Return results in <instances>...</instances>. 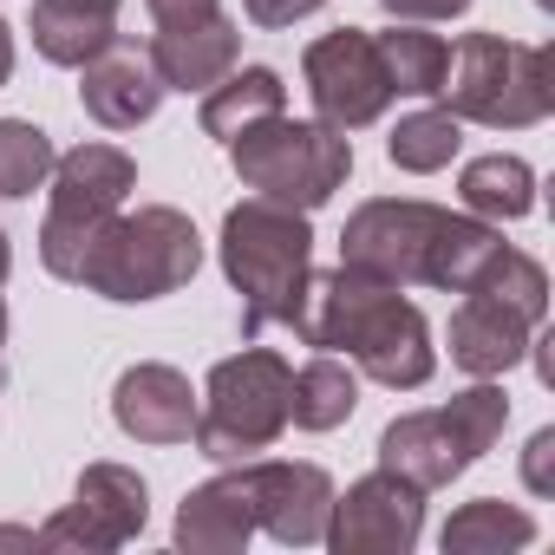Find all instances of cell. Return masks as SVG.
Returning a JSON list of instances; mask_svg holds the SVG:
<instances>
[{
  "label": "cell",
  "instance_id": "1",
  "mask_svg": "<svg viewBox=\"0 0 555 555\" xmlns=\"http://www.w3.org/2000/svg\"><path fill=\"white\" fill-rule=\"evenodd\" d=\"M288 327H295V340H308L321 353H347L353 373H366L392 392H418L438 373L431 321L405 301V288L379 282V274H360L347 261L327 274L308 268Z\"/></svg>",
  "mask_w": 555,
  "mask_h": 555
},
{
  "label": "cell",
  "instance_id": "2",
  "mask_svg": "<svg viewBox=\"0 0 555 555\" xmlns=\"http://www.w3.org/2000/svg\"><path fill=\"white\" fill-rule=\"evenodd\" d=\"M503 248V229L483 216H451L425 196H373L340 229V261L379 274L392 288L470 295Z\"/></svg>",
  "mask_w": 555,
  "mask_h": 555
},
{
  "label": "cell",
  "instance_id": "3",
  "mask_svg": "<svg viewBox=\"0 0 555 555\" xmlns=\"http://www.w3.org/2000/svg\"><path fill=\"white\" fill-rule=\"evenodd\" d=\"M222 274L229 288L242 295V334L255 340L261 327H288L295 295L308 282V261H314V229L301 209L288 203H268L248 196L222 216Z\"/></svg>",
  "mask_w": 555,
  "mask_h": 555
},
{
  "label": "cell",
  "instance_id": "4",
  "mask_svg": "<svg viewBox=\"0 0 555 555\" xmlns=\"http://www.w3.org/2000/svg\"><path fill=\"white\" fill-rule=\"evenodd\" d=\"M196 268H203L196 222L170 203H144V209L105 216V229L79 261V288L105 301H164L196 282Z\"/></svg>",
  "mask_w": 555,
  "mask_h": 555
},
{
  "label": "cell",
  "instance_id": "5",
  "mask_svg": "<svg viewBox=\"0 0 555 555\" xmlns=\"http://www.w3.org/2000/svg\"><path fill=\"white\" fill-rule=\"evenodd\" d=\"M438 99L457 125L529 131L555 112V53L503 34H464L444 60Z\"/></svg>",
  "mask_w": 555,
  "mask_h": 555
},
{
  "label": "cell",
  "instance_id": "6",
  "mask_svg": "<svg viewBox=\"0 0 555 555\" xmlns=\"http://www.w3.org/2000/svg\"><path fill=\"white\" fill-rule=\"evenodd\" d=\"M229 164L235 177L268 196V203H288V209H321L334 203V190L353 177V138L321 125V118H288V112H274L248 131L229 138Z\"/></svg>",
  "mask_w": 555,
  "mask_h": 555
},
{
  "label": "cell",
  "instance_id": "7",
  "mask_svg": "<svg viewBox=\"0 0 555 555\" xmlns=\"http://www.w3.org/2000/svg\"><path fill=\"white\" fill-rule=\"evenodd\" d=\"M288 386L295 366L274 347H242L229 360L209 366L203 405H196V451L209 464H248L261 457L274 438L288 431Z\"/></svg>",
  "mask_w": 555,
  "mask_h": 555
},
{
  "label": "cell",
  "instance_id": "8",
  "mask_svg": "<svg viewBox=\"0 0 555 555\" xmlns=\"http://www.w3.org/2000/svg\"><path fill=\"white\" fill-rule=\"evenodd\" d=\"M503 425H509V392L483 379V386L457 392L451 405L392 418L379 431V470H392L418 490H444L503 438Z\"/></svg>",
  "mask_w": 555,
  "mask_h": 555
},
{
  "label": "cell",
  "instance_id": "9",
  "mask_svg": "<svg viewBox=\"0 0 555 555\" xmlns=\"http://www.w3.org/2000/svg\"><path fill=\"white\" fill-rule=\"evenodd\" d=\"M138 190V164L118 144H79L66 157H53V209L40 222V261L60 282H79V261L92 248V235L105 229V216L125 209V196Z\"/></svg>",
  "mask_w": 555,
  "mask_h": 555
},
{
  "label": "cell",
  "instance_id": "10",
  "mask_svg": "<svg viewBox=\"0 0 555 555\" xmlns=\"http://www.w3.org/2000/svg\"><path fill=\"white\" fill-rule=\"evenodd\" d=\"M301 79H308V99H314L321 125H334V131H366V125H379L386 105L399 99L366 27H334V34H321V40L301 53Z\"/></svg>",
  "mask_w": 555,
  "mask_h": 555
},
{
  "label": "cell",
  "instance_id": "11",
  "mask_svg": "<svg viewBox=\"0 0 555 555\" xmlns=\"http://www.w3.org/2000/svg\"><path fill=\"white\" fill-rule=\"evenodd\" d=\"M144 516H151V490L131 464H86L79 483H73V503L40 522V548H79V555H112L125 548L131 535H144Z\"/></svg>",
  "mask_w": 555,
  "mask_h": 555
},
{
  "label": "cell",
  "instance_id": "12",
  "mask_svg": "<svg viewBox=\"0 0 555 555\" xmlns=\"http://www.w3.org/2000/svg\"><path fill=\"white\" fill-rule=\"evenodd\" d=\"M425 529V490L392 477V470H373L360 483H347V496L334 490V509H327V548L334 555H405Z\"/></svg>",
  "mask_w": 555,
  "mask_h": 555
},
{
  "label": "cell",
  "instance_id": "13",
  "mask_svg": "<svg viewBox=\"0 0 555 555\" xmlns=\"http://www.w3.org/2000/svg\"><path fill=\"white\" fill-rule=\"evenodd\" d=\"M248 503H255V529H268L288 548H314L327 535V509H334V477L321 464H295V457H248L242 464Z\"/></svg>",
  "mask_w": 555,
  "mask_h": 555
},
{
  "label": "cell",
  "instance_id": "14",
  "mask_svg": "<svg viewBox=\"0 0 555 555\" xmlns=\"http://www.w3.org/2000/svg\"><path fill=\"white\" fill-rule=\"evenodd\" d=\"M79 105H86V118L92 125H105V131H138L157 105H164V79H157V66H151V47H138V40H105L86 66H79Z\"/></svg>",
  "mask_w": 555,
  "mask_h": 555
},
{
  "label": "cell",
  "instance_id": "15",
  "mask_svg": "<svg viewBox=\"0 0 555 555\" xmlns=\"http://www.w3.org/2000/svg\"><path fill=\"white\" fill-rule=\"evenodd\" d=\"M112 418H118V431L138 438V444H183V438L196 431V392H190V379H183L177 366L138 360V366H125L118 386H112Z\"/></svg>",
  "mask_w": 555,
  "mask_h": 555
},
{
  "label": "cell",
  "instance_id": "16",
  "mask_svg": "<svg viewBox=\"0 0 555 555\" xmlns=\"http://www.w3.org/2000/svg\"><path fill=\"white\" fill-rule=\"evenodd\" d=\"M235 60H242V27L229 14L157 27V40H151V66L164 79V92H209L222 73H235Z\"/></svg>",
  "mask_w": 555,
  "mask_h": 555
},
{
  "label": "cell",
  "instance_id": "17",
  "mask_svg": "<svg viewBox=\"0 0 555 555\" xmlns=\"http://www.w3.org/2000/svg\"><path fill=\"white\" fill-rule=\"evenodd\" d=\"M529 314H516L496 295H464L451 308V366H464L470 379H503L522 353H529Z\"/></svg>",
  "mask_w": 555,
  "mask_h": 555
},
{
  "label": "cell",
  "instance_id": "18",
  "mask_svg": "<svg viewBox=\"0 0 555 555\" xmlns=\"http://www.w3.org/2000/svg\"><path fill=\"white\" fill-rule=\"evenodd\" d=\"M255 535V503L242 483V464H222V477L196 483L177 503V548L190 555H242Z\"/></svg>",
  "mask_w": 555,
  "mask_h": 555
},
{
  "label": "cell",
  "instance_id": "19",
  "mask_svg": "<svg viewBox=\"0 0 555 555\" xmlns=\"http://www.w3.org/2000/svg\"><path fill=\"white\" fill-rule=\"evenodd\" d=\"M125 0H34V53L47 66H86L105 40H118Z\"/></svg>",
  "mask_w": 555,
  "mask_h": 555
},
{
  "label": "cell",
  "instance_id": "20",
  "mask_svg": "<svg viewBox=\"0 0 555 555\" xmlns=\"http://www.w3.org/2000/svg\"><path fill=\"white\" fill-rule=\"evenodd\" d=\"M274 112H288V86H282V73L274 66H242V73H222L209 92H203V112H196V125L209 131V138H235V131H248V125H261V118H274Z\"/></svg>",
  "mask_w": 555,
  "mask_h": 555
},
{
  "label": "cell",
  "instance_id": "21",
  "mask_svg": "<svg viewBox=\"0 0 555 555\" xmlns=\"http://www.w3.org/2000/svg\"><path fill=\"white\" fill-rule=\"evenodd\" d=\"M353 405H360V373L353 360H334V353H314L288 386V425L301 431H340Z\"/></svg>",
  "mask_w": 555,
  "mask_h": 555
},
{
  "label": "cell",
  "instance_id": "22",
  "mask_svg": "<svg viewBox=\"0 0 555 555\" xmlns=\"http://www.w3.org/2000/svg\"><path fill=\"white\" fill-rule=\"evenodd\" d=\"M535 542V516L503 503V496H477L464 509H451V522L438 529L444 555H516Z\"/></svg>",
  "mask_w": 555,
  "mask_h": 555
},
{
  "label": "cell",
  "instance_id": "23",
  "mask_svg": "<svg viewBox=\"0 0 555 555\" xmlns=\"http://www.w3.org/2000/svg\"><path fill=\"white\" fill-rule=\"evenodd\" d=\"M457 196H464L470 216H483V222L503 229V222H516V216L535 209V170L522 157H509V151H490V157H470L464 164Z\"/></svg>",
  "mask_w": 555,
  "mask_h": 555
},
{
  "label": "cell",
  "instance_id": "24",
  "mask_svg": "<svg viewBox=\"0 0 555 555\" xmlns=\"http://www.w3.org/2000/svg\"><path fill=\"white\" fill-rule=\"evenodd\" d=\"M373 47H379L386 79H392L399 99H438V86H444V60H451V47H444L438 34H418V27L405 21V27L379 34Z\"/></svg>",
  "mask_w": 555,
  "mask_h": 555
},
{
  "label": "cell",
  "instance_id": "25",
  "mask_svg": "<svg viewBox=\"0 0 555 555\" xmlns=\"http://www.w3.org/2000/svg\"><path fill=\"white\" fill-rule=\"evenodd\" d=\"M457 144H464L457 118H451L444 105H425V112H412V118H399V125H392L386 157H392L405 177H431V170H444V164L457 157Z\"/></svg>",
  "mask_w": 555,
  "mask_h": 555
},
{
  "label": "cell",
  "instance_id": "26",
  "mask_svg": "<svg viewBox=\"0 0 555 555\" xmlns=\"http://www.w3.org/2000/svg\"><path fill=\"white\" fill-rule=\"evenodd\" d=\"M53 138L34 118H0V196H34L53 177Z\"/></svg>",
  "mask_w": 555,
  "mask_h": 555
},
{
  "label": "cell",
  "instance_id": "27",
  "mask_svg": "<svg viewBox=\"0 0 555 555\" xmlns=\"http://www.w3.org/2000/svg\"><path fill=\"white\" fill-rule=\"evenodd\" d=\"M242 8H248V21H255V27H268V34H282V27H295V21L321 14L327 0H242Z\"/></svg>",
  "mask_w": 555,
  "mask_h": 555
},
{
  "label": "cell",
  "instance_id": "28",
  "mask_svg": "<svg viewBox=\"0 0 555 555\" xmlns=\"http://www.w3.org/2000/svg\"><path fill=\"white\" fill-rule=\"evenodd\" d=\"M522 483H529L535 496L555 490V431H548V425H542V431L529 438V451H522Z\"/></svg>",
  "mask_w": 555,
  "mask_h": 555
},
{
  "label": "cell",
  "instance_id": "29",
  "mask_svg": "<svg viewBox=\"0 0 555 555\" xmlns=\"http://www.w3.org/2000/svg\"><path fill=\"white\" fill-rule=\"evenodd\" d=\"M392 21H412V27H431V21H457L470 14V0H379Z\"/></svg>",
  "mask_w": 555,
  "mask_h": 555
},
{
  "label": "cell",
  "instance_id": "30",
  "mask_svg": "<svg viewBox=\"0 0 555 555\" xmlns=\"http://www.w3.org/2000/svg\"><path fill=\"white\" fill-rule=\"evenodd\" d=\"M157 27H183V21H203V14H222V0H144Z\"/></svg>",
  "mask_w": 555,
  "mask_h": 555
},
{
  "label": "cell",
  "instance_id": "31",
  "mask_svg": "<svg viewBox=\"0 0 555 555\" xmlns=\"http://www.w3.org/2000/svg\"><path fill=\"white\" fill-rule=\"evenodd\" d=\"M14 79V34H8V21H0V86Z\"/></svg>",
  "mask_w": 555,
  "mask_h": 555
},
{
  "label": "cell",
  "instance_id": "32",
  "mask_svg": "<svg viewBox=\"0 0 555 555\" xmlns=\"http://www.w3.org/2000/svg\"><path fill=\"white\" fill-rule=\"evenodd\" d=\"M8 268H14V248H8V229H0V282H8Z\"/></svg>",
  "mask_w": 555,
  "mask_h": 555
},
{
  "label": "cell",
  "instance_id": "33",
  "mask_svg": "<svg viewBox=\"0 0 555 555\" xmlns=\"http://www.w3.org/2000/svg\"><path fill=\"white\" fill-rule=\"evenodd\" d=\"M0 353H8V301H0Z\"/></svg>",
  "mask_w": 555,
  "mask_h": 555
},
{
  "label": "cell",
  "instance_id": "34",
  "mask_svg": "<svg viewBox=\"0 0 555 555\" xmlns=\"http://www.w3.org/2000/svg\"><path fill=\"white\" fill-rule=\"evenodd\" d=\"M535 8H555V0H535Z\"/></svg>",
  "mask_w": 555,
  "mask_h": 555
}]
</instances>
